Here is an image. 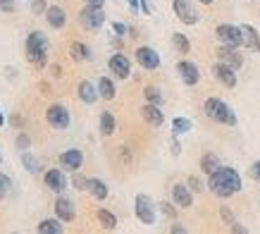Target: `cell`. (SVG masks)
Returning <instances> with one entry per match:
<instances>
[{"label": "cell", "mask_w": 260, "mask_h": 234, "mask_svg": "<svg viewBox=\"0 0 260 234\" xmlns=\"http://www.w3.org/2000/svg\"><path fill=\"white\" fill-rule=\"evenodd\" d=\"M208 187L213 191L215 196H220V198H229L232 194H237L239 189H241V177H239V172L234 167H222L220 170H215L210 174V182H208Z\"/></svg>", "instance_id": "obj_1"}, {"label": "cell", "mask_w": 260, "mask_h": 234, "mask_svg": "<svg viewBox=\"0 0 260 234\" xmlns=\"http://www.w3.org/2000/svg\"><path fill=\"white\" fill-rule=\"evenodd\" d=\"M205 115L210 117V120H215V122H220V125H227V127H234L237 125V115H234V110L229 108L224 101H220V98H208L203 105Z\"/></svg>", "instance_id": "obj_2"}, {"label": "cell", "mask_w": 260, "mask_h": 234, "mask_svg": "<svg viewBox=\"0 0 260 234\" xmlns=\"http://www.w3.org/2000/svg\"><path fill=\"white\" fill-rule=\"evenodd\" d=\"M46 55H48V39L43 32H31L26 39V57L29 63H34L36 67L46 65Z\"/></svg>", "instance_id": "obj_3"}, {"label": "cell", "mask_w": 260, "mask_h": 234, "mask_svg": "<svg viewBox=\"0 0 260 234\" xmlns=\"http://www.w3.org/2000/svg\"><path fill=\"white\" fill-rule=\"evenodd\" d=\"M79 24L86 32H98L103 24H105V12H103V8L86 5V8L79 12Z\"/></svg>", "instance_id": "obj_4"}, {"label": "cell", "mask_w": 260, "mask_h": 234, "mask_svg": "<svg viewBox=\"0 0 260 234\" xmlns=\"http://www.w3.org/2000/svg\"><path fill=\"white\" fill-rule=\"evenodd\" d=\"M215 34H217V39H220L222 46H229V48L244 46V32H241V26H232V24H220Z\"/></svg>", "instance_id": "obj_5"}, {"label": "cell", "mask_w": 260, "mask_h": 234, "mask_svg": "<svg viewBox=\"0 0 260 234\" xmlns=\"http://www.w3.org/2000/svg\"><path fill=\"white\" fill-rule=\"evenodd\" d=\"M46 122L53 129H67L70 127V110L64 108V105H60V103H53L46 110Z\"/></svg>", "instance_id": "obj_6"}, {"label": "cell", "mask_w": 260, "mask_h": 234, "mask_svg": "<svg viewBox=\"0 0 260 234\" xmlns=\"http://www.w3.org/2000/svg\"><path fill=\"white\" fill-rule=\"evenodd\" d=\"M134 211H136V218L141 220L143 225H153V222H155V206L150 203L148 196H143V194L136 196Z\"/></svg>", "instance_id": "obj_7"}, {"label": "cell", "mask_w": 260, "mask_h": 234, "mask_svg": "<svg viewBox=\"0 0 260 234\" xmlns=\"http://www.w3.org/2000/svg\"><path fill=\"white\" fill-rule=\"evenodd\" d=\"M172 10H174V15L179 17V22L189 24V26H193V24L198 22V12L193 10L191 0H174V3H172Z\"/></svg>", "instance_id": "obj_8"}, {"label": "cell", "mask_w": 260, "mask_h": 234, "mask_svg": "<svg viewBox=\"0 0 260 234\" xmlns=\"http://www.w3.org/2000/svg\"><path fill=\"white\" fill-rule=\"evenodd\" d=\"M136 63L141 65L143 70H158L160 67V55L148 46L136 48Z\"/></svg>", "instance_id": "obj_9"}, {"label": "cell", "mask_w": 260, "mask_h": 234, "mask_svg": "<svg viewBox=\"0 0 260 234\" xmlns=\"http://www.w3.org/2000/svg\"><path fill=\"white\" fill-rule=\"evenodd\" d=\"M213 77L220 79L227 89H234V86H237V70H234V67H229V65H224V63L215 65V67H213Z\"/></svg>", "instance_id": "obj_10"}, {"label": "cell", "mask_w": 260, "mask_h": 234, "mask_svg": "<svg viewBox=\"0 0 260 234\" xmlns=\"http://www.w3.org/2000/svg\"><path fill=\"white\" fill-rule=\"evenodd\" d=\"M177 72H179L181 81L186 86H196L198 79H201V72H198V67L193 63H189V60H181L179 65H177Z\"/></svg>", "instance_id": "obj_11"}, {"label": "cell", "mask_w": 260, "mask_h": 234, "mask_svg": "<svg viewBox=\"0 0 260 234\" xmlns=\"http://www.w3.org/2000/svg\"><path fill=\"white\" fill-rule=\"evenodd\" d=\"M108 67H110V72L115 74V77L119 79H126L129 77V72H132V65H129V60H126L124 55H112L110 60H108Z\"/></svg>", "instance_id": "obj_12"}, {"label": "cell", "mask_w": 260, "mask_h": 234, "mask_svg": "<svg viewBox=\"0 0 260 234\" xmlns=\"http://www.w3.org/2000/svg\"><path fill=\"white\" fill-rule=\"evenodd\" d=\"M60 163H62L64 170L70 172H77L81 167V163H84V153H81L79 149H72V151H64L62 156H60Z\"/></svg>", "instance_id": "obj_13"}, {"label": "cell", "mask_w": 260, "mask_h": 234, "mask_svg": "<svg viewBox=\"0 0 260 234\" xmlns=\"http://www.w3.org/2000/svg\"><path fill=\"white\" fill-rule=\"evenodd\" d=\"M46 187L50 191H55V194H62L64 189H67V177H64L60 170H48L46 172Z\"/></svg>", "instance_id": "obj_14"}, {"label": "cell", "mask_w": 260, "mask_h": 234, "mask_svg": "<svg viewBox=\"0 0 260 234\" xmlns=\"http://www.w3.org/2000/svg\"><path fill=\"white\" fill-rule=\"evenodd\" d=\"M141 117L148 122L150 127H160L162 122H165V115H162V110L155 105V103H146L141 108Z\"/></svg>", "instance_id": "obj_15"}, {"label": "cell", "mask_w": 260, "mask_h": 234, "mask_svg": "<svg viewBox=\"0 0 260 234\" xmlns=\"http://www.w3.org/2000/svg\"><path fill=\"white\" fill-rule=\"evenodd\" d=\"M217 57H220V63L229 65V67H234V70H239L241 65H244V57L237 53V48H229V46H222L220 50H217Z\"/></svg>", "instance_id": "obj_16"}, {"label": "cell", "mask_w": 260, "mask_h": 234, "mask_svg": "<svg viewBox=\"0 0 260 234\" xmlns=\"http://www.w3.org/2000/svg\"><path fill=\"white\" fill-rule=\"evenodd\" d=\"M74 203L70 201V198H64V196H60L55 201V218H60L62 222H72L74 220Z\"/></svg>", "instance_id": "obj_17"}, {"label": "cell", "mask_w": 260, "mask_h": 234, "mask_svg": "<svg viewBox=\"0 0 260 234\" xmlns=\"http://www.w3.org/2000/svg\"><path fill=\"white\" fill-rule=\"evenodd\" d=\"M46 19L53 29H62L64 24H67V12H64L60 5H50V8L46 10Z\"/></svg>", "instance_id": "obj_18"}, {"label": "cell", "mask_w": 260, "mask_h": 234, "mask_svg": "<svg viewBox=\"0 0 260 234\" xmlns=\"http://www.w3.org/2000/svg\"><path fill=\"white\" fill-rule=\"evenodd\" d=\"M172 198H174V206H179V208H191V203H193V196H191L189 187H184V184H174Z\"/></svg>", "instance_id": "obj_19"}, {"label": "cell", "mask_w": 260, "mask_h": 234, "mask_svg": "<svg viewBox=\"0 0 260 234\" xmlns=\"http://www.w3.org/2000/svg\"><path fill=\"white\" fill-rule=\"evenodd\" d=\"M241 32H244V46L251 50V53H258L260 50V34L255 26H251V24H244L241 26Z\"/></svg>", "instance_id": "obj_20"}, {"label": "cell", "mask_w": 260, "mask_h": 234, "mask_svg": "<svg viewBox=\"0 0 260 234\" xmlns=\"http://www.w3.org/2000/svg\"><path fill=\"white\" fill-rule=\"evenodd\" d=\"M70 57L74 63H86V60H91V48L79 43V41H74L70 46Z\"/></svg>", "instance_id": "obj_21"}, {"label": "cell", "mask_w": 260, "mask_h": 234, "mask_svg": "<svg viewBox=\"0 0 260 234\" xmlns=\"http://www.w3.org/2000/svg\"><path fill=\"white\" fill-rule=\"evenodd\" d=\"M77 91H79V98H81V101L88 103V105H91V103H95V101H98V96H101V94H98V89H95L91 81H81Z\"/></svg>", "instance_id": "obj_22"}, {"label": "cell", "mask_w": 260, "mask_h": 234, "mask_svg": "<svg viewBox=\"0 0 260 234\" xmlns=\"http://www.w3.org/2000/svg\"><path fill=\"white\" fill-rule=\"evenodd\" d=\"M86 191L93 196L95 201H103V198H108V187H105V182H101V180H88Z\"/></svg>", "instance_id": "obj_23"}, {"label": "cell", "mask_w": 260, "mask_h": 234, "mask_svg": "<svg viewBox=\"0 0 260 234\" xmlns=\"http://www.w3.org/2000/svg\"><path fill=\"white\" fill-rule=\"evenodd\" d=\"M62 220L57 218V220H43L36 229H39V234H62L64 232V227L60 225Z\"/></svg>", "instance_id": "obj_24"}, {"label": "cell", "mask_w": 260, "mask_h": 234, "mask_svg": "<svg viewBox=\"0 0 260 234\" xmlns=\"http://www.w3.org/2000/svg\"><path fill=\"white\" fill-rule=\"evenodd\" d=\"M201 170L210 177L215 170H220V160H217V156L215 153H205L203 158H201Z\"/></svg>", "instance_id": "obj_25"}, {"label": "cell", "mask_w": 260, "mask_h": 234, "mask_svg": "<svg viewBox=\"0 0 260 234\" xmlns=\"http://www.w3.org/2000/svg\"><path fill=\"white\" fill-rule=\"evenodd\" d=\"M98 94H101V98H105V101H112V98H115V84H112V79L103 77L101 81H98Z\"/></svg>", "instance_id": "obj_26"}, {"label": "cell", "mask_w": 260, "mask_h": 234, "mask_svg": "<svg viewBox=\"0 0 260 234\" xmlns=\"http://www.w3.org/2000/svg\"><path fill=\"white\" fill-rule=\"evenodd\" d=\"M115 132V117L110 112H103L101 115V134L103 136H110Z\"/></svg>", "instance_id": "obj_27"}, {"label": "cell", "mask_w": 260, "mask_h": 234, "mask_svg": "<svg viewBox=\"0 0 260 234\" xmlns=\"http://www.w3.org/2000/svg\"><path fill=\"white\" fill-rule=\"evenodd\" d=\"M98 222H101L105 229H115V227H117V218H115L110 211H103V208L98 211Z\"/></svg>", "instance_id": "obj_28"}, {"label": "cell", "mask_w": 260, "mask_h": 234, "mask_svg": "<svg viewBox=\"0 0 260 234\" xmlns=\"http://www.w3.org/2000/svg\"><path fill=\"white\" fill-rule=\"evenodd\" d=\"M22 165L26 167V172H31V174H36V172H39V167H41L39 160H36L31 153H26V151L22 153Z\"/></svg>", "instance_id": "obj_29"}, {"label": "cell", "mask_w": 260, "mask_h": 234, "mask_svg": "<svg viewBox=\"0 0 260 234\" xmlns=\"http://www.w3.org/2000/svg\"><path fill=\"white\" fill-rule=\"evenodd\" d=\"M191 129V120L186 117H174L172 120V132L174 134H186Z\"/></svg>", "instance_id": "obj_30"}, {"label": "cell", "mask_w": 260, "mask_h": 234, "mask_svg": "<svg viewBox=\"0 0 260 234\" xmlns=\"http://www.w3.org/2000/svg\"><path fill=\"white\" fill-rule=\"evenodd\" d=\"M172 43H174V48L179 50V53H189V41H186V36L184 34H174L172 36Z\"/></svg>", "instance_id": "obj_31"}, {"label": "cell", "mask_w": 260, "mask_h": 234, "mask_svg": "<svg viewBox=\"0 0 260 234\" xmlns=\"http://www.w3.org/2000/svg\"><path fill=\"white\" fill-rule=\"evenodd\" d=\"M146 98H148V103H155V105H160V101H162V96H160V91L155 89V86H146Z\"/></svg>", "instance_id": "obj_32"}, {"label": "cell", "mask_w": 260, "mask_h": 234, "mask_svg": "<svg viewBox=\"0 0 260 234\" xmlns=\"http://www.w3.org/2000/svg\"><path fill=\"white\" fill-rule=\"evenodd\" d=\"M10 187H12V182H10L8 174H0V201L10 194Z\"/></svg>", "instance_id": "obj_33"}, {"label": "cell", "mask_w": 260, "mask_h": 234, "mask_svg": "<svg viewBox=\"0 0 260 234\" xmlns=\"http://www.w3.org/2000/svg\"><path fill=\"white\" fill-rule=\"evenodd\" d=\"M46 10H48L46 0H34V3H31V12H34V15H43Z\"/></svg>", "instance_id": "obj_34"}, {"label": "cell", "mask_w": 260, "mask_h": 234, "mask_svg": "<svg viewBox=\"0 0 260 234\" xmlns=\"http://www.w3.org/2000/svg\"><path fill=\"white\" fill-rule=\"evenodd\" d=\"M29 146H31V139H29L26 134H17V149H19V151H26Z\"/></svg>", "instance_id": "obj_35"}, {"label": "cell", "mask_w": 260, "mask_h": 234, "mask_svg": "<svg viewBox=\"0 0 260 234\" xmlns=\"http://www.w3.org/2000/svg\"><path fill=\"white\" fill-rule=\"evenodd\" d=\"M72 184H74V189H79V191H86L88 180H86V177H81V174H74V180H72Z\"/></svg>", "instance_id": "obj_36"}, {"label": "cell", "mask_w": 260, "mask_h": 234, "mask_svg": "<svg viewBox=\"0 0 260 234\" xmlns=\"http://www.w3.org/2000/svg\"><path fill=\"white\" fill-rule=\"evenodd\" d=\"M160 211L165 213L167 218H174V215H177V211H174V208H172V203H165V201L160 203Z\"/></svg>", "instance_id": "obj_37"}, {"label": "cell", "mask_w": 260, "mask_h": 234, "mask_svg": "<svg viewBox=\"0 0 260 234\" xmlns=\"http://www.w3.org/2000/svg\"><path fill=\"white\" fill-rule=\"evenodd\" d=\"M189 187L193 189V191H203V182L198 180V177H193V174H191V177H189Z\"/></svg>", "instance_id": "obj_38"}, {"label": "cell", "mask_w": 260, "mask_h": 234, "mask_svg": "<svg viewBox=\"0 0 260 234\" xmlns=\"http://www.w3.org/2000/svg\"><path fill=\"white\" fill-rule=\"evenodd\" d=\"M0 10L3 12H15V3L12 0H0Z\"/></svg>", "instance_id": "obj_39"}, {"label": "cell", "mask_w": 260, "mask_h": 234, "mask_svg": "<svg viewBox=\"0 0 260 234\" xmlns=\"http://www.w3.org/2000/svg\"><path fill=\"white\" fill-rule=\"evenodd\" d=\"M222 220H224V225H232V222H237V220H234V215H232V213H229V208H222Z\"/></svg>", "instance_id": "obj_40"}, {"label": "cell", "mask_w": 260, "mask_h": 234, "mask_svg": "<svg viewBox=\"0 0 260 234\" xmlns=\"http://www.w3.org/2000/svg\"><path fill=\"white\" fill-rule=\"evenodd\" d=\"M112 32L117 34V36H124V34H126V26L122 22H115V24H112Z\"/></svg>", "instance_id": "obj_41"}, {"label": "cell", "mask_w": 260, "mask_h": 234, "mask_svg": "<svg viewBox=\"0 0 260 234\" xmlns=\"http://www.w3.org/2000/svg\"><path fill=\"white\" fill-rule=\"evenodd\" d=\"M251 177H253V180H258V182H260V160H258V163H253V165H251Z\"/></svg>", "instance_id": "obj_42"}, {"label": "cell", "mask_w": 260, "mask_h": 234, "mask_svg": "<svg viewBox=\"0 0 260 234\" xmlns=\"http://www.w3.org/2000/svg\"><path fill=\"white\" fill-rule=\"evenodd\" d=\"M126 3H129V8H132V12H139V8H141V0H126Z\"/></svg>", "instance_id": "obj_43"}, {"label": "cell", "mask_w": 260, "mask_h": 234, "mask_svg": "<svg viewBox=\"0 0 260 234\" xmlns=\"http://www.w3.org/2000/svg\"><path fill=\"white\" fill-rule=\"evenodd\" d=\"M229 229H232V232H239V234H246V227H241L239 222H232V225H229Z\"/></svg>", "instance_id": "obj_44"}, {"label": "cell", "mask_w": 260, "mask_h": 234, "mask_svg": "<svg viewBox=\"0 0 260 234\" xmlns=\"http://www.w3.org/2000/svg\"><path fill=\"white\" fill-rule=\"evenodd\" d=\"M86 5H93V8H103L105 0H86Z\"/></svg>", "instance_id": "obj_45"}, {"label": "cell", "mask_w": 260, "mask_h": 234, "mask_svg": "<svg viewBox=\"0 0 260 234\" xmlns=\"http://www.w3.org/2000/svg\"><path fill=\"white\" fill-rule=\"evenodd\" d=\"M141 10L146 15H150V8H148V0H141Z\"/></svg>", "instance_id": "obj_46"}, {"label": "cell", "mask_w": 260, "mask_h": 234, "mask_svg": "<svg viewBox=\"0 0 260 234\" xmlns=\"http://www.w3.org/2000/svg\"><path fill=\"white\" fill-rule=\"evenodd\" d=\"M179 151H181V146L174 141V143H172V153H174V156H179Z\"/></svg>", "instance_id": "obj_47"}, {"label": "cell", "mask_w": 260, "mask_h": 234, "mask_svg": "<svg viewBox=\"0 0 260 234\" xmlns=\"http://www.w3.org/2000/svg\"><path fill=\"white\" fill-rule=\"evenodd\" d=\"M12 125L19 127V125H24V120H22V117H12Z\"/></svg>", "instance_id": "obj_48"}, {"label": "cell", "mask_w": 260, "mask_h": 234, "mask_svg": "<svg viewBox=\"0 0 260 234\" xmlns=\"http://www.w3.org/2000/svg\"><path fill=\"white\" fill-rule=\"evenodd\" d=\"M198 3H203V5H213V0H198Z\"/></svg>", "instance_id": "obj_49"}, {"label": "cell", "mask_w": 260, "mask_h": 234, "mask_svg": "<svg viewBox=\"0 0 260 234\" xmlns=\"http://www.w3.org/2000/svg\"><path fill=\"white\" fill-rule=\"evenodd\" d=\"M3 125H5V117H3V115H0V127H3Z\"/></svg>", "instance_id": "obj_50"}, {"label": "cell", "mask_w": 260, "mask_h": 234, "mask_svg": "<svg viewBox=\"0 0 260 234\" xmlns=\"http://www.w3.org/2000/svg\"><path fill=\"white\" fill-rule=\"evenodd\" d=\"M0 163H3V156H0Z\"/></svg>", "instance_id": "obj_51"}]
</instances>
